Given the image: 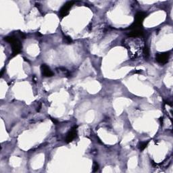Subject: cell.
Masks as SVG:
<instances>
[{"label": "cell", "mask_w": 173, "mask_h": 173, "mask_svg": "<svg viewBox=\"0 0 173 173\" xmlns=\"http://www.w3.org/2000/svg\"><path fill=\"white\" fill-rule=\"evenodd\" d=\"M170 54L168 52H162V53H158L156 54V59L157 62L162 64H164L168 62V60H169Z\"/></svg>", "instance_id": "3957f363"}, {"label": "cell", "mask_w": 173, "mask_h": 173, "mask_svg": "<svg viewBox=\"0 0 173 173\" xmlns=\"http://www.w3.org/2000/svg\"><path fill=\"white\" fill-rule=\"evenodd\" d=\"M148 143H149V141L145 142H141L140 145H139V149H140V150H143L145 149V148L147 147Z\"/></svg>", "instance_id": "9c48e42d"}, {"label": "cell", "mask_w": 173, "mask_h": 173, "mask_svg": "<svg viewBox=\"0 0 173 173\" xmlns=\"http://www.w3.org/2000/svg\"><path fill=\"white\" fill-rule=\"evenodd\" d=\"M146 16H147V14H146V13H145V12H137L135 16L134 23L137 24H139V25L141 26L142 23H143V20L146 17Z\"/></svg>", "instance_id": "5b68a950"}, {"label": "cell", "mask_w": 173, "mask_h": 173, "mask_svg": "<svg viewBox=\"0 0 173 173\" xmlns=\"http://www.w3.org/2000/svg\"><path fill=\"white\" fill-rule=\"evenodd\" d=\"M64 41L67 44H70L72 42V40L70 37H64Z\"/></svg>", "instance_id": "30bf717a"}, {"label": "cell", "mask_w": 173, "mask_h": 173, "mask_svg": "<svg viewBox=\"0 0 173 173\" xmlns=\"http://www.w3.org/2000/svg\"><path fill=\"white\" fill-rule=\"evenodd\" d=\"M41 70L42 74L45 77H51L54 75V73L50 68L45 64H42L41 66Z\"/></svg>", "instance_id": "8992f818"}, {"label": "cell", "mask_w": 173, "mask_h": 173, "mask_svg": "<svg viewBox=\"0 0 173 173\" xmlns=\"http://www.w3.org/2000/svg\"><path fill=\"white\" fill-rule=\"evenodd\" d=\"M74 4V1H68L64 4L60 9V16H61V18H64L67 16L68 13H69L70 9L72 7Z\"/></svg>", "instance_id": "7a4b0ae2"}, {"label": "cell", "mask_w": 173, "mask_h": 173, "mask_svg": "<svg viewBox=\"0 0 173 173\" xmlns=\"http://www.w3.org/2000/svg\"><path fill=\"white\" fill-rule=\"evenodd\" d=\"M77 126H74L71 128L69 130V132L68 133L67 136H66V143H70V142L72 141L73 139H74L75 137H76L77 135Z\"/></svg>", "instance_id": "277c9868"}, {"label": "cell", "mask_w": 173, "mask_h": 173, "mask_svg": "<svg viewBox=\"0 0 173 173\" xmlns=\"http://www.w3.org/2000/svg\"><path fill=\"white\" fill-rule=\"evenodd\" d=\"M4 40H5L6 41L8 42V43L12 45L13 56L18 54L19 53L21 52L22 45L17 37L14 36H8L5 37Z\"/></svg>", "instance_id": "6da1fadb"}, {"label": "cell", "mask_w": 173, "mask_h": 173, "mask_svg": "<svg viewBox=\"0 0 173 173\" xmlns=\"http://www.w3.org/2000/svg\"><path fill=\"white\" fill-rule=\"evenodd\" d=\"M52 121L54 122V123H55V124H57V123H58V122H57L56 120H55V119H54V118H52Z\"/></svg>", "instance_id": "7c38bea8"}, {"label": "cell", "mask_w": 173, "mask_h": 173, "mask_svg": "<svg viewBox=\"0 0 173 173\" xmlns=\"http://www.w3.org/2000/svg\"><path fill=\"white\" fill-rule=\"evenodd\" d=\"M143 53L144 55H145V57H148L150 55V50H149V48H148L147 46H145V47L143 48Z\"/></svg>", "instance_id": "ba28073f"}, {"label": "cell", "mask_w": 173, "mask_h": 173, "mask_svg": "<svg viewBox=\"0 0 173 173\" xmlns=\"http://www.w3.org/2000/svg\"><path fill=\"white\" fill-rule=\"evenodd\" d=\"M99 169V165L97 164V163L94 162V168H93V171L94 172H96Z\"/></svg>", "instance_id": "8fae6325"}, {"label": "cell", "mask_w": 173, "mask_h": 173, "mask_svg": "<svg viewBox=\"0 0 173 173\" xmlns=\"http://www.w3.org/2000/svg\"><path fill=\"white\" fill-rule=\"evenodd\" d=\"M143 35V31L141 28L140 29H135L132 30L129 33H128V37H139Z\"/></svg>", "instance_id": "52a82bcc"}]
</instances>
